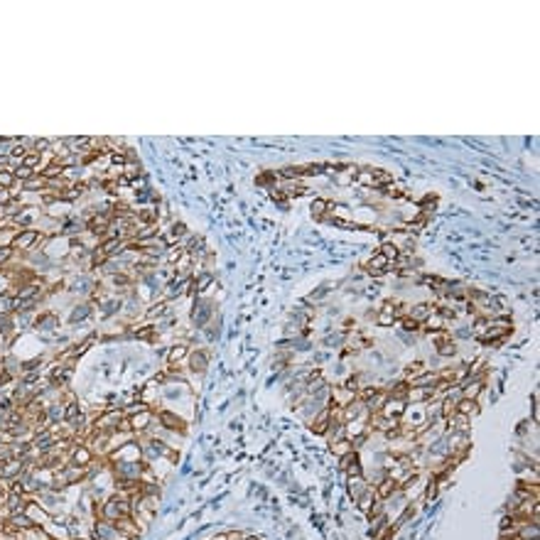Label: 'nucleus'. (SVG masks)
<instances>
[{
    "instance_id": "f257e3e1",
    "label": "nucleus",
    "mask_w": 540,
    "mask_h": 540,
    "mask_svg": "<svg viewBox=\"0 0 540 540\" xmlns=\"http://www.w3.org/2000/svg\"><path fill=\"white\" fill-rule=\"evenodd\" d=\"M130 513H133V509H130V498L126 493H113L111 498H106L103 506H101V518L111 521V523H115L118 518H126Z\"/></svg>"
},
{
    "instance_id": "f03ea898",
    "label": "nucleus",
    "mask_w": 540,
    "mask_h": 540,
    "mask_svg": "<svg viewBox=\"0 0 540 540\" xmlns=\"http://www.w3.org/2000/svg\"><path fill=\"white\" fill-rule=\"evenodd\" d=\"M25 513H27V518L32 521V525H40V528H47L49 523H52V516H49L47 509H42L40 504H32V501H27V506H25Z\"/></svg>"
},
{
    "instance_id": "7ed1b4c3",
    "label": "nucleus",
    "mask_w": 540,
    "mask_h": 540,
    "mask_svg": "<svg viewBox=\"0 0 540 540\" xmlns=\"http://www.w3.org/2000/svg\"><path fill=\"white\" fill-rule=\"evenodd\" d=\"M71 464H74V467H81V469H86L89 464H94V452H91V447L89 445L74 447V449H71Z\"/></svg>"
},
{
    "instance_id": "20e7f679",
    "label": "nucleus",
    "mask_w": 540,
    "mask_h": 540,
    "mask_svg": "<svg viewBox=\"0 0 540 540\" xmlns=\"http://www.w3.org/2000/svg\"><path fill=\"white\" fill-rule=\"evenodd\" d=\"M94 535H96V540H126L115 530V525L111 521H98L94 525Z\"/></svg>"
},
{
    "instance_id": "39448f33",
    "label": "nucleus",
    "mask_w": 540,
    "mask_h": 540,
    "mask_svg": "<svg viewBox=\"0 0 540 540\" xmlns=\"http://www.w3.org/2000/svg\"><path fill=\"white\" fill-rule=\"evenodd\" d=\"M113 525H115V530H118V533H121V535H123L126 540H133V538H138V535H140V528H138V523H135L130 516H126V518H118V521H115Z\"/></svg>"
},
{
    "instance_id": "423d86ee",
    "label": "nucleus",
    "mask_w": 540,
    "mask_h": 540,
    "mask_svg": "<svg viewBox=\"0 0 540 540\" xmlns=\"http://www.w3.org/2000/svg\"><path fill=\"white\" fill-rule=\"evenodd\" d=\"M37 241H40V231L27 228V231H22V234H17V236H15V241H13V251H15V248H20V251H27V248H32Z\"/></svg>"
},
{
    "instance_id": "0eeeda50",
    "label": "nucleus",
    "mask_w": 540,
    "mask_h": 540,
    "mask_svg": "<svg viewBox=\"0 0 540 540\" xmlns=\"http://www.w3.org/2000/svg\"><path fill=\"white\" fill-rule=\"evenodd\" d=\"M71 373H74V366H71V364H62V366H57V368L52 371V378H49V381H52V385L62 388V385L69 383Z\"/></svg>"
},
{
    "instance_id": "6e6552de",
    "label": "nucleus",
    "mask_w": 540,
    "mask_h": 540,
    "mask_svg": "<svg viewBox=\"0 0 540 540\" xmlns=\"http://www.w3.org/2000/svg\"><path fill=\"white\" fill-rule=\"evenodd\" d=\"M150 422H152V413H150V410H145V408L138 415H130V417H128V425H130L133 432H143V430H147Z\"/></svg>"
},
{
    "instance_id": "1a4fd4ad",
    "label": "nucleus",
    "mask_w": 540,
    "mask_h": 540,
    "mask_svg": "<svg viewBox=\"0 0 540 540\" xmlns=\"http://www.w3.org/2000/svg\"><path fill=\"white\" fill-rule=\"evenodd\" d=\"M158 420H160V425L165 430H172V432H184V422L177 417V415H172V413H167V410H160L158 413Z\"/></svg>"
},
{
    "instance_id": "9d476101",
    "label": "nucleus",
    "mask_w": 540,
    "mask_h": 540,
    "mask_svg": "<svg viewBox=\"0 0 540 540\" xmlns=\"http://www.w3.org/2000/svg\"><path fill=\"white\" fill-rule=\"evenodd\" d=\"M211 317V302H197L194 304V310H191V319H194V324L197 327H202V324H207V319Z\"/></svg>"
},
{
    "instance_id": "9b49d317",
    "label": "nucleus",
    "mask_w": 540,
    "mask_h": 540,
    "mask_svg": "<svg viewBox=\"0 0 540 540\" xmlns=\"http://www.w3.org/2000/svg\"><path fill=\"white\" fill-rule=\"evenodd\" d=\"M506 332H509V319H498V322L489 324V334L481 336V341H496V339H501Z\"/></svg>"
},
{
    "instance_id": "f8f14e48",
    "label": "nucleus",
    "mask_w": 540,
    "mask_h": 540,
    "mask_svg": "<svg viewBox=\"0 0 540 540\" xmlns=\"http://www.w3.org/2000/svg\"><path fill=\"white\" fill-rule=\"evenodd\" d=\"M481 381L479 378H467L461 383V398H469V400H477V396L481 393Z\"/></svg>"
},
{
    "instance_id": "ddd939ff",
    "label": "nucleus",
    "mask_w": 540,
    "mask_h": 540,
    "mask_svg": "<svg viewBox=\"0 0 540 540\" xmlns=\"http://www.w3.org/2000/svg\"><path fill=\"white\" fill-rule=\"evenodd\" d=\"M341 467L346 469L349 477H361V461H359V457L354 452L346 454V457H341Z\"/></svg>"
},
{
    "instance_id": "4468645a",
    "label": "nucleus",
    "mask_w": 540,
    "mask_h": 540,
    "mask_svg": "<svg viewBox=\"0 0 540 540\" xmlns=\"http://www.w3.org/2000/svg\"><path fill=\"white\" fill-rule=\"evenodd\" d=\"M189 364H191V371H194V373H204V368H207V364H209L207 351H194L191 359H189Z\"/></svg>"
},
{
    "instance_id": "2eb2a0df",
    "label": "nucleus",
    "mask_w": 540,
    "mask_h": 540,
    "mask_svg": "<svg viewBox=\"0 0 540 540\" xmlns=\"http://www.w3.org/2000/svg\"><path fill=\"white\" fill-rule=\"evenodd\" d=\"M187 354H189V346H187V344H175V346L170 349V354H167V364H170V366L179 364Z\"/></svg>"
},
{
    "instance_id": "dca6fc26",
    "label": "nucleus",
    "mask_w": 540,
    "mask_h": 540,
    "mask_svg": "<svg viewBox=\"0 0 540 540\" xmlns=\"http://www.w3.org/2000/svg\"><path fill=\"white\" fill-rule=\"evenodd\" d=\"M334 400H336V405H339V408H344V405L354 403V391H351V388H346V385H341V388H334Z\"/></svg>"
},
{
    "instance_id": "f3484780",
    "label": "nucleus",
    "mask_w": 540,
    "mask_h": 540,
    "mask_svg": "<svg viewBox=\"0 0 540 540\" xmlns=\"http://www.w3.org/2000/svg\"><path fill=\"white\" fill-rule=\"evenodd\" d=\"M79 417H81L79 403H74V400H71V403H66V405H64V422H69V425H71V422H76Z\"/></svg>"
},
{
    "instance_id": "a211bd4d",
    "label": "nucleus",
    "mask_w": 540,
    "mask_h": 540,
    "mask_svg": "<svg viewBox=\"0 0 540 540\" xmlns=\"http://www.w3.org/2000/svg\"><path fill=\"white\" fill-rule=\"evenodd\" d=\"M430 315H432V304H428V302H420V304H415V310L410 312V319H415L417 324L422 322V319H428Z\"/></svg>"
},
{
    "instance_id": "6ab92c4d",
    "label": "nucleus",
    "mask_w": 540,
    "mask_h": 540,
    "mask_svg": "<svg viewBox=\"0 0 540 540\" xmlns=\"http://www.w3.org/2000/svg\"><path fill=\"white\" fill-rule=\"evenodd\" d=\"M57 324H59V319L54 317L52 312H45L42 317H37V322H34V327H37V329H54Z\"/></svg>"
},
{
    "instance_id": "aec40b11",
    "label": "nucleus",
    "mask_w": 540,
    "mask_h": 540,
    "mask_svg": "<svg viewBox=\"0 0 540 540\" xmlns=\"http://www.w3.org/2000/svg\"><path fill=\"white\" fill-rule=\"evenodd\" d=\"M393 322H396V310H393V304L388 302V304L383 307V312L378 315V324H381V327H391Z\"/></svg>"
},
{
    "instance_id": "412c9836",
    "label": "nucleus",
    "mask_w": 540,
    "mask_h": 540,
    "mask_svg": "<svg viewBox=\"0 0 540 540\" xmlns=\"http://www.w3.org/2000/svg\"><path fill=\"white\" fill-rule=\"evenodd\" d=\"M396 489H398V481H396V479H383L381 486L376 489V493H378L381 498H388V496L396 491Z\"/></svg>"
},
{
    "instance_id": "4be33fe9",
    "label": "nucleus",
    "mask_w": 540,
    "mask_h": 540,
    "mask_svg": "<svg viewBox=\"0 0 540 540\" xmlns=\"http://www.w3.org/2000/svg\"><path fill=\"white\" fill-rule=\"evenodd\" d=\"M329 417H332V413H329V410H324V413L317 417V422L312 425V430H315L317 435H324V432L329 430V425H332V422H329Z\"/></svg>"
},
{
    "instance_id": "5701e85b",
    "label": "nucleus",
    "mask_w": 540,
    "mask_h": 540,
    "mask_svg": "<svg viewBox=\"0 0 540 540\" xmlns=\"http://www.w3.org/2000/svg\"><path fill=\"white\" fill-rule=\"evenodd\" d=\"M349 484H351L349 489H351V496H354V498H359V496H361V493L368 489V486H366V481L361 477H351Z\"/></svg>"
},
{
    "instance_id": "b1692460",
    "label": "nucleus",
    "mask_w": 540,
    "mask_h": 540,
    "mask_svg": "<svg viewBox=\"0 0 540 540\" xmlns=\"http://www.w3.org/2000/svg\"><path fill=\"white\" fill-rule=\"evenodd\" d=\"M211 283H214V278H211L209 273H202V275H199V278L191 283V290H199V292H204V290H207Z\"/></svg>"
},
{
    "instance_id": "393cba45",
    "label": "nucleus",
    "mask_w": 540,
    "mask_h": 540,
    "mask_svg": "<svg viewBox=\"0 0 540 540\" xmlns=\"http://www.w3.org/2000/svg\"><path fill=\"white\" fill-rule=\"evenodd\" d=\"M351 442L349 440H339V442H334L332 445V452L334 454H339V457H346V454H351Z\"/></svg>"
},
{
    "instance_id": "a878e982",
    "label": "nucleus",
    "mask_w": 540,
    "mask_h": 540,
    "mask_svg": "<svg viewBox=\"0 0 540 540\" xmlns=\"http://www.w3.org/2000/svg\"><path fill=\"white\" fill-rule=\"evenodd\" d=\"M13 184H15L13 170H0V189H10Z\"/></svg>"
},
{
    "instance_id": "bb28decb",
    "label": "nucleus",
    "mask_w": 540,
    "mask_h": 540,
    "mask_svg": "<svg viewBox=\"0 0 540 540\" xmlns=\"http://www.w3.org/2000/svg\"><path fill=\"white\" fill-rule=\"evenodd\" d=\"M89 315H91V304H79L71 312V322H81V319H86Z\"/></svg>"
},
{
    "instance_id": "cd10ccee",
    "label": "nucleus",
    "mask_w": 540,
    "mask_h": 540,
    "mask_svg": "<svg viewBox=\"0 0 540 540\" xmlns=\"http://www.w3.org/2000/svg\"><path fill=\"white\" fill-rule=\"evenodd\" d=\"M454 351H457V346H454V341H449V339H442L440 346H437V354H440V356H452Z\"/></svg>"
},
{
    "instance_id": "c85d7f7f",
    "label": "nucleus",
    "mask_w": 540,
    "mask_h": 540,
    "mask_svg": "<svg viewBox=\"0 0 540 540\" xmlns=\"http://www.w3.org/2000/svg\"><path fill=\"white\" fill-rule=\"evenodd\" d=\"M22 167H27V170H34V167H40V155H37V152L27 155V158L22 160ZM34 172H37V170H34Z\"/></svg>"
},
{
    "instance_id": "c756f323",
    "label": "nucleus",
    "mask_w": 540,
    "mask_h": 540,
    "mask_svg": "<svg viewBox=\"0 0 540 540\" xmlns=\"http://www.w3.org/2000/svg\"><path fill=\"white\" fill-rule=\"evenodd\" d=\"M324 211H327V202H324V199H315V202H312V216L319 219Z\"/></svg>"
},
{
    "instance_id": "7c9ffc66",
    "label": "nucleus",
    "mask_w": 540,
    "mask_h": 540,
    "mask_svg": "<svg viewBox=\"0 0 540 540\" xmlns=\"http://www.w3.org/2000/svg\"><path fill=\"white\" fill-rule=\"evenodd\" d=\"M13 253H15V251H13V246H0V265H3V263H8V260L13 258Z\"/></svg>"
},
{
    "instance_id": "2f4dec72",
    "label": "nucleus",
    "mask_w": 540,
    "mask_h": 540,
    "mask_svg": "<svg viewBox=\"0 0 540 540\" xmlns=\"http://www.w3.org/2000/svg\"><path fill=\"white\" fill-rule=\"evenodd\" d=\"M381 255H383V258H385V260H391V258L396 260V258H398V248H396V246H383Z\"/></svg>"
},
{
    "instance_id": "473e14b6",
    "label": "nucleus",
    "mask_w": 540,
    "mask_h": 540,
    "mask_svg": "<svg viewBox=\"0 0 540 540\" xmlns=\"http://www.w3.org/2000/svg\"><path fill=\"white\" fill-rule=\"evenodd\" d=\"M400 327H403L405 332H415V329H417V322H415V319H410V317H405L403 322H400Z\"/></svg>"
},
{
    "instance_id": "72a5a7b5",
    "label": "nucleus",
    "mask_w": 540,
    "mask_h": 540,
    "mask_svg": "<svg viewBox=\"0 0 540 540\" xmlns=\"http://www.w3.org/2000/svg\"><path fill=\"white\" fill-rule=\"evenodd\" d=\"M10 202V189H0V204H8Z\"/></svg>"
},
{
    "instance_id": "f704fd0d",
    "label": "nucleus",
    "mask_w": 540,
    "mask_h": 540,
    "mask_svg": "<svg viewBox=\"0 0 540 540\" xmlns=\"http://www.w3.org/2000/svg\"><path fill=\"white\" fill-rule=\"evenodd\" d=\"M239 540H258V538H253V535H246V538H239Z\"/></svg>"
}]
</instances>
